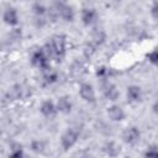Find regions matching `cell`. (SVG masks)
<instances>
[{
    "label": "cell",
    "instance_id": "cell-17",
    "mask_svg": "<svg viewBox=\"0 0 158 158\" xmlns=\"http://www.w3.org/2000/svg\"><path fill=\"white\" fill-rule=\"evenodd\" d=\"M104 40H105V35H104L102 31H96V32L93 35V42L95 43V46L101 44V43L104 42Z\"/></svg>",
    "mask_w": 158,
    "mask_h": 158
},
{
    "label": "cell",
    "instance_id": "cell-13",
    "mask_svg": "<svg viewBox=\"0 0 158 158\" xmlns=\"http://www.w3.org/2000/svg\"><path fill=\"white\" fill-rule=\"evenodd\" d=\"M95 19V11L93 9H84L81 12V20L85 25H90Z\"/></svg>",
    "mask_w": 158,
    "mask_h": 158
},
{
    "label": "cell",
    "instance_id": "cell-5",
    "mask_svg": "<svg viewBox=\"0 0 158 158\" xmlns=\"http://www.w3.org/2000/svg\"><path fill=\"white\" fill-rule=\"evenodd\" d=\"M138 138H139V131H138L136 127H130V128L125 130L123 133H122V139H123V142H126V143H128V144L136 143V142L138 141Z\"/></svg>",
    "mask_w": 158,
    "mask_h": 158
},
{
    "label": "cell",
    "instance_id": "cell-16",
    "mask_svg": "<svg viewBox=\"0 0 158 158\" xmlns=\"http://www.w3.org/2000/svg\"><path fill=\"white\" fill-rule=\"evenodd\" d=\"M105 152L109 154V156H116L118 152H120V148L114 143V142H110V143H107L106 146H105Z\"/></svg>",
    "mask_w": 158,
    "mask_h": 158
},
{
    "label": "cell",
    "instance_id": "cell-23",
    "mask_svg": "<svg viewBox=\"0 0 158 158\" xmlns=\"http://www.w3.org/2000/svg\"><path fill=\"white\" fill-rule=\"evenodd\" d=\"M35 12H36V15H38V16H42L44 12H46V9L42 6V5H35Z\"/></svg>",
    "mask_w": 158,
    "mask_h": 158
},
{
    "label": "cell",
    "instance_id": "cell-18",
    "mask_svg": "<svg viewBox=\"0 0 158 158\" xmlns=\"http://www.w3.org/2000/svg\"><path fill=\"white\" fill-rule=\"evenodd\" d=\"M31 148H32L33 152L40 153V152L43 151V148H44V143L41 142V141H33V142L31 143Z\"/></svg>",
    "mask_w": 158,
    "mask_h": 158
},
{
    "label": "cell",
    "instance_id": "cell-21",
    "mask_svg": "<svg viewBox=\"0 0 158 158\" xmlns=\"http://www.w3.org/2000/svg\"><path fill=\"white\" fill-rule=\"evenodd\" d=\"M73 73L74 74H81V73H84V67H83V64L81 63H74V65H73Z\"/></svg>",
    "mask_w": 158,
    "mask_h": 158
},
{
    "label": "cell",
    "instance_id": "cell-3",
    "mask_svg": "<svg viewBox=\"0 0 158 158\" xmlns=\"http://www.w3.org/2000/svg\"><path fill=\"white\" fill-rule=\"evenodd\" d=\"M78 139V132L77 131H73V130H69L67 131L63 136H62V146L64 149H69L70 147H73L75 144Z\"/></svg>",
    "mask_w": 158,
    "mask_h": 158
},
{
    "label": "cell",
    "instance_id": "cell-19",
    "mask_svg": "<svg viewBox=\"0 0 158 158\" xmlns=\"http://www.w3.org/2000/svg\"><path fill=\"white\" fill-rule=\"evenodd\" d=\"M23 153H22V149H21V144H12V152H11V157H21Z\"/></svg>",
    "mask_w": 158,
    "mask_h": 158
},
{
    "label": "cell",
    "instance_id": "cell-12",
    "mask_svg": "<svg viewBox=\"0 0 158 158\" xmlns=\"http://www.w3.org/2000/svg\"><path fill=\"white\" fill-rule=\"evenodd\" d=\"M41 112H42L44 116H53V115L56 114V106L53 105L52 101L47 100V101H44V102L42 104V106H41Z\"/></svg>",
    "mask_w": 158,
    "mask_h": 158
},
{
    "label": "cell",
    "instance_id": "cell-9",
    "mask_svg": "<svg viewBox=\"0 0 158 158\" xmlns=\"http://www.w3.org/2000/svg\"><path fill=\"white\" fill-rule=\"evenodd\" d=\"M4 21H5L7 25H11V26L17 25L19 19H17L16 11H15L14 9H7V10L5 11V14H4Z\"/></svg>",
    "mask_w": 158,
    "mask_h": 158
},
{
    "label": "cell",
    "instance_id": "cell-20",
    "mask_svg": "<svg viewBox=\"0 0 158 158\" xmlns=\"http://www.w3.org/2000/svg\"><path fill=\"white\" fill-rule=\"evenodd\" d=\"M94 52H95V46H94V44L89 43V44L85 46V48H84V56H85V57L90 58V57L93 56Z\"/></svg>",
    "mask_w": 158,
    "mask_h": 158
},
{
    "label": "cell",
    "instance_id": "cell-11",
    "mask_svg": "<svg viewBox=\"0 0 158 158\" xmlns=\"http://www.w3.org/2000/svg\"><path fill=\"white\" fill-rule=\"evenodd\" d=\"M57 109L64 114H68L72 110V102L69 101L68 98H60L57 102Z\"/></svg>",
    "mask_w": 158,
    "mask_h": 158
},
{
    "label": "cell",
    "instance_id": "cell-14",
    "mask_svg": "<svg viewBox=\"0 0 158 158\" xmlns=\"http://www.w3.org/2000/svg\"><path fill=\"white\" fill-rule=\"evenodd\" d=\"M22 88L20 85H15L12 89H10V91L7 93V96L11 99V100H17V99H21L22 98Z\"/></svg>",
    "mask_w": 158,
    "mask_h": 158
},
{
    "label": "cell",
    "instance_id": "cell-22",
    "mask_svg": "<svg viewBox=\"0 0 158 158\" xmlns=\"http://www.w3.org/2000/svg\"><path fill=\"white\" fill-rule=\"evenodd\" d=\"M148 59H149V62L151 63H153V64H156L157 63V59H158V53H157V51L154 49V51H152L151 53H148Z\"/></svg>",
    "mask_w": 158,
    "mask_h": 158
},
{
    "label": "cell",
    "instance_id": "cell-24",
    "mask_svg": "<svg viewBox=\"0 0 158 158\" xmlns=\"http://www.w3.org/2000/svg\"><path fill=\"white\" fill-rule=\"evenodd\" d=\"M157 154H158V152H157V149H156V147H154V146H153V147H151V149H148V151L144 153V156H146V157H149V156H154V157H156Z\"/></svg>",
    "mask_w": 158,
    "mask_h": 158
},
{
    "label": "cell",
    "instance_id": "cell-7",
    "mask_svg": "<svg viewBox=\"0 0 158 158\" xmlns=\"http://www.w3.org/2000/svg\"><path fill=\"white\" fill-rule=\"evenodd\" d=\"M107 115H109V117H110L111 120H114V121H121V120H123V117H125L123 110H122L120 106H117V105L110 106L109 110H107Z\"/></svg>",
    "mask_w": 158,
    "mask_h": 158
},
{
    "label": "cell",
    "instance_id": "cell-15",
    "mask_svg": "<svg viewBox=\"0 0 158 158\" xmlns=\"http://www.w3.org/2000/svg\"><path fill=\"white\" fill-rule=\"evenodd\" d=\"M49 69H47L46 73H44V75H43V79H44V83L46 84H52V83H54L57 80V74L54 72L49 70Z\"/></svg>",
    "mask_w": 158,
    "mask_h": 158
},
{
    "label": "cell",
    "instance_id": "cell-10",
    "mask_svg": "<svg viewBox=\"0 0 158 158\" xmlns=\"http://www.w3.org/2000/svg\"><path fill=\"white\" fill-rule=\"evenodd\" d=\"M127 98L131 101H138L141 99V89L136 85H131L127 88Z\"/></svg>",
    "mask_w": 158,
    "mask_h": 158
},
{
    "label": "cell",
    "instance_id": "cell-4",
    "mask_svg": "<svg viewBox=\"0 0 158 158\" xmlns=\"http://www.w3.org/2000/svg\"><path fill=\"white\" fill-rule=\"evenodd\" d=\"M54 9H56L57 14H58L59 16H62L65 21H72V20H73L74 12H73L72 7H69V6H67V5L62 4V2H58V4H56Z\"/></svg>",
    "mask_w": 158,
    "mask_h": 158
},
{
    "label": "cell",
    "instance_id": "cell-8",
    "mask_svg": "<svg viewBox=\"0 0 158 158\" xmlns=\"http://www.w3.org/2000/svg\"><path fill=\"white\" fill-rule=\"evenodd\" d=\"M104 94L109 100H116L118 98V90L111 83H106L104 85Z\"/></svg>",
    "mask_w": 158,
    "mask_h": 158
},
{
    "label": "cell",
    "instance_id": "cell-6",
    "mask_svg": "<svg viewBox=\"0 0 158 158\" xmlns=\"http://www.w3.org/2000/svg\"><path fill=\"white\" fill-rule=\"evenodd\" d=\"M80 96L89 102H94L95 101V93L94 89L90 84H81L80 85Z\"/></svg>",
    "mask_w": 158,
    "mask_h": 158
},
{
    "label": "cell",
    "instance_id": "cell-1",
    "mask_svg": "<svg viewBox=\"0 0 158 158\" xmlns=\"http://www.w3.org/2000/svg\"><path fill=\"white\" fill-rule=\"evenodd\" d=\"M65 53V37L64 36H54L51 42L46 44V54L47 57H53L58 62L62 60Z\"/></svg>",
    "mask_w": 158,
    "mask_h": 158
},
{
    "label": "cell",
    "instance_id": "cell-25",
    "mask_svg": "<svg viewBox=\"0 0 158 158\" xmlns=\"http://www.w3.org/2000/svg\"><path fill=\"white\" fill-rule=\"evenodd\" d=\"M106 73H107V69H106L105 67H100V68H98V70H96V75H98V77H104Z\"/></svg>",
    "mask_w": 158,
    "mask_h": 158
},
{
    "label": "cell",
    "instance_id": "cell-2",
    "mask_svg": "<svg viewBox=\"0 0 158 158\" xmlns=\"http://www.w3.org/2000/svg\"><path fill=\"white\" fill-rule=\"evenodd\" d=\"M31 62L33 65L38 67V68H42L43 70H47L49 69V64H48V57L46 54V52L43 49H37L32 53V57H31Z\"/></svg>",
    "mask_w": 158,
    "mask_h": 158
},
{
    "label": "cell",
    "instance_id": "cell-26",
    "mask_svg": "<svg viewBox=\"0 0 158 158\" xmlns=\"http://www.w3.org/2000/svg\"><path fill=\"white\" fill-rule=\"evenodd\" d=\"M152 14H153V17L157 19V6L156 5H153V7H152Z\"/></svg>",
    "mask_w": 158,
    "mask_h": 158
}]
</instances>
